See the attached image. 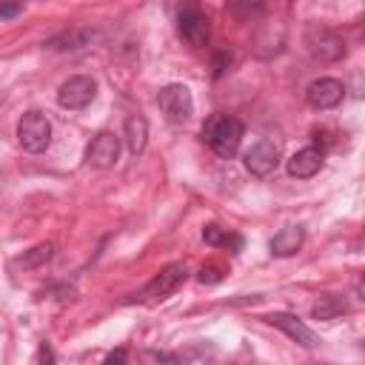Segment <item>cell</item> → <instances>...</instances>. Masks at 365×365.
<instances>
[{"mask_svg":"<svg viewBox=\"0 0 365 365\" xmlns=\"http://www.w3.org/2000/svg\"><path fill=\"white\" fill-rule=\"evenodd\" d=\"M242 123L237 117H228V114H211L202 125V140L205 145L222 157V160H231L237 151H240V143H242Z\"/></svg>","mask_w":365,"mask_h":365,"instance_id":"1","label":"cell"},{"mask_svg":"<svg viewBox=\"0 0 365 365\" xmlns=\"http://www.w3.org/2000/svg\"><path fill=\"white\" fill-rule=\"evenodd\" d=\"M17 140L31 154L46 151L48 143H51V123H48V117L40 114V111H26L20 117V123H17Z\"/></svg>","mask_w":365,"mask_h":365,"instance_id":"2","label":"cell"},{"mask_svg":"<svg viewBox=\"0 0 365 365\" xmlns=\"http://www.w3.org/2000/svg\"><path fill=\"white\" fill-rule=\"evenodd\" d=\"M157 106L160 111L171 120V123H182L191 117L194 111V100H191V91L182 86V83H171V86H163L160 94H157Z\"/></svg>","mask_w":365,"mask_h":365,"instance_id":"3","label":"cell"},{"mask_svg":"<svg viewBox=\"0 0 365 365\" xmlns=\"http://www.w3.org/2000/svg\"><path fill=\"white\" fill-rule=\"evenodd\" d=\"M242 163H245V168H248L254 177H268V174H274L277 165H279V143H274V140H259V143H254V145L242 154Z\"/></svg>","mask_w":365,"mask_h":365,"instance_id":"4","label":"cell"},{"mask_svg":"<svg viewBox=\"0 0 365 365\" xmlns=\"http://www.w3.org/2000/svg\"><path fill=\"white\" fill-rule=\"evenodd\" d=\"M97 94V83L86 74H77V77H68L60 91H57V103L63 108H86Z\"/></svg>","mask_w":365,"mask_h":365,"instance_id":"5","label":"cell"},{"mask_svg":"<svg viewBox=\"0 0 365 365\" xmlns=\"http://www.w3.org/2000/svg\"><path fill=\"white\" fill-rule=\"evenodd\" d=\"M185 265L182 262H171V265H165L143 291H140V299H163V297H168L171 291H177L182 282H185Z\"/></svg>","mask_w":365,"mask_h":365,"instance_id":"6","label":"cell"},{"mask_svg":"<svg viewBox=\"0 0 365 365\" xmlns=\"http://www.w3.org/2000/svg\"><path fill=\"white\" fill-rule=\"evenodd\" d=\"M177 26H180L182 40H185L188 46H194V48H202V46L208 43V37H211L208 17H205L200 9H194V6H188V9H182V11H180Z\"/></svg>","mask_w":365,"mask_h":365,"instance_id":"7","label":"cell"},{"mask_svg":"<svg viewBox=\"0 0 365 365\" xmlns=\"http://www.w3.org/2000/svg\"><path fill=\"white\" fill-rule=\"evenodd\" d=\"M120 157V137L111 131H100L91 137L88 148H86V160L94 168H111Z\"/></svg>","mask_w":365,"mask_h":365,"instance_id":"8","label":"cell"},{"mask_svg":"<svg viewBox=\"0 0 365 365\" xmlns=\"http://www.w3.org/2000/svg\"><path fill=\"white\" fill-rule=\"evenodd\" d=\"M342 97H345V86L336 77H319V80L308 83V88H305V100L314 108H334L342 103Z\"/></svg>","mask_w":365,"mask_h":365,"instance_id":"9","label":"cell"},{"mask_svg":"<svg viewBox=\"0 0 365 365\" xmlns=\"http://www.w3.org/2000/svg\"><path fill=\"white\" fill-rule=\"evenodd\" d=\"M308 51L317 60H339L345 54V43L334 31H328V29H311V34H308Z\"/></svg>","mask_w":365,"mask_h":365,"instance_id":"10","label":"cell"},{"mask_svg":"<svg viewBox=\"0 0 365 365\" xmlns=\"http://www.w3.org/2000/svg\"><path fill=\"white\" fill-rule=\"evenodd\" d=\"M285 168H288V174L297 177V180H308V177H314V174L322 168V148H317V145H305V148H299L297 154L288 157Z\"/></svg>","mask_w":365,"mask_h":365,"instance_id":"11","label":"cell"},{"mask_svg":"<svg viewBox=\"0 0 365 365\" xmlns=\"http://www.w3.org/2000/svg\"><path fill=\"white\" fill-rule=\"evenodd\" d=\"M265 319H268L271 325H277L279 331H285V334H288L294 342H299L302 348H314V345L319 342L317 334H314L308 325H302L297 317H291V314H279V311H277V314H268Z\"/></svg>","mask_w":365,"mask_h":365,"instance_id":"12","label":"cell"},{"mask_svg":"<svg viewBox=\"0 0 365 365\" xmlns=\"http://www.w3.org/2000/svg\"><path fill=\"white\" fill-rule=\"evenodd\" d=\"M302 242H305V231H302L299 225H288V228H282L279 234H274V240H271V254H274V257H291V254H297V251L302 248Z\"/></svg>","mask_w":365,"mask_h":365,"instance_id":"13","label":"cell"},{"mask_svg":"<svg viewBox=\"0 0 365 365\" xmlns=\"http://www.w3.org/2000/svg\"><path fill=\"white\" fill-rule=\"evenodd\" d=\"M145 137H148V125H145V120L143 117H128L125 120V145H128V151L131 154H143V148H145Z\"/></svg>","mask_w":365,"mask_h":365,"instance_id":"14","label":"cell"},{"mask_svg":"<svg viewBox=\"0 0 365 365\" xmlns=\"http://www.w3.org/2000/svg\"><path fill=\"white\" fill-rule=\"evenodd\" d=\"M314 317L317 319H334V317H339V314H345L348 311V305H345V299L342 297H336V294H325V297H319L317 302H314Z\"/></svg>","mask_w":365,"mask_h":365,"instance_id":"15","label":"cell"},{"mask_svg":"<svg viewBox=\"0 0 365 365\" xmlns=\"http://www.w3.org/2000/svg\"><path fill=\"white\" fill-rule=\"evenodd\" d=\"M202 240H205L208 245H222V248H231V251H240V248H242V237L228 234V231L220 228V225H205V228H202Z\"/></svg>","mask_w":365,"mask_h":365,"instance_id":"16","label":"cell"},{"mask_svg":"<svg viewBox=\"0 0 365 365\" xmlns=\"http://www.w3.org/2000/svg\"><path fill=\"white\" fill-rule=\"evenodd\" d=\"M51 251H54V245L51 242H46V245H37V248H31L26 257H20V265H40V262H46V259H51Z\"/></svg>","mask_w":365,"mask_h":365,"instance_id":"17","label":"cell"},{"mask_svg":"<svg viewBox=\"0 0 365 365\" xmlns=\"http://www.w3.org/2000/svg\"><path fill=\"white\" fill-rule=\"evenodd\" d=\"M143 359H145V365H182V359L168 351H148Z\"/></svg>","mask_w":365,"mask_h":365,"instance_id":"18","label":"cell"},{"mask_svg":"<svg viewBox=\"0 0 365 365\" xmlns=\"http://www.w3.org/2000/svg\"><path fill=\"white\" fill-rule=\"evenodd\" d=\"M125 359H128V351H125V348H117V351H111V354L103 359V365H125Z\"/></svg>","mask_w":365,"mask_h":365,"instance_id":"19","label":"cell"},{"mask_svg":"<svg viewBox=\"0 0 365 365\" xmlns=\"http://www.w3.org/2000/svg\"><path fill=\"white\" fill-rule=\"evenodd\" d=\"M20 11H23L20 3H3V6H0V17H14V14H20Z\"/></svg>","mask_w":365,"mask_h":365,"instance_id":"20","label":"cell"},{"mask_svg":"<svg viewBox=\"0 0 365 365\" xmlns=\"http://www.w3.org/2000/svg\"><path fill=\"white\" fill-rule=\"evenodd\" d=\"M200 282H220V271L217 268H202L200 271Z\"/></svg>","mask_w":365,"mask_h":365,"instance_id":"21","label":"cell"},{"mask_svg":"<svg viewBox=\"0 0 365 365\" xmlns=\"http://www.w3.org/2000/svg\"><path fill=\"white\" fill-rule=\"evenodd\" d=\"M40 365H54V354H51V348L46 342L40 345Z\"/></svg>","mask_w":365,"mask_h":365,"instance_id":"22","label":"cell"}]
</instances>
